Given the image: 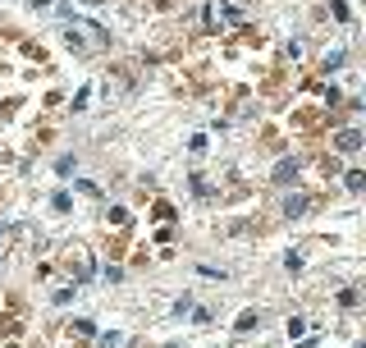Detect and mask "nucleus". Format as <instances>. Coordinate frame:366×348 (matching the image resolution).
<instances>
[{
  "instance_id": "obj_1",
  "label": "nucleus",
  "mask_w": 366,
  "mask_h": 348,
  "mask_svg": "<svg viewBox=\"0 0 366 348\" xmlns=\"http://www.w3.org/2000/svg\"><path fill=\"white\" fill-rule=\"evenodd\" d=\"M298 174H302V156H284V161H275V170H270V184L289 188V184H298Z\"/></svg>"
},
{
  "instance_id": "obj_2",
  "label": "nucleus",
  "mask_w": 366,
  "mask_h": 348,
  "mask_svg": "<svg viewBox=\"0 0 366 348\" xmlns=\"http://www.w3.org/2000/svg\"><path fill=\"white\" fill-rule=\"evenodd\" d=\"M362 129H353V124H348V129H334V138H330V152H344V156H357L362 152Z\"/></svg>"
},
{
  "instance_id": "obj_3",
  "label": "nucleus",
  "mask_w": 366,
  "mask_h": 348,
  "mask_svg": "<svg viewBox=\"0 0 366 348\" xmlns=\"http://www.w3.org/2000/svg\"><path fill=\"white\" fill-rule=\"evenodd\" d=\"M65 335L74 339V344H92V335H97V321H92V316H78V321H69V326H65Z\"/></svg>"
},
{
  "instance_id": "obj_4",
  "label": "nucleus",
  "mask_w": 366,
  "mask_h": 348,
  "mask_svg": "<svg viewBox=\"0 0 366 348\" xmlns=\"http://www.w3.org/2000/svg\"><path fill=\"white\" fill-rule=\"evenodd\" d=\"M279 211H284V220H302V216L311 211V197H307V193H289Z\"/></svg>"
},
{
  "instance_id": "obj_5",
  "label": "nucleus",
  "mask_w": 366,
  "mask_h": 348,
  "mask_svg": "<svg viewBox=\"0 0 366 348\" xmlns=\"http://www.w3.org/2000/svg\"><path fill=\"white\" fill-rule=\"evenodd\" d=\"M261 326H266V316L256 312V307H247V312L238 316V321H233V335H238V339H247L252 330H261Z\"/></svg>"
},
{
  "instance_id": "obj_6",
  "label": "nucleus",
  "mask_w": 366,
  "mask_h": 348,
  "mask_svg": "<svg viewBox=\"0 0 366 348\" xmlns=\"http://www.w3.org/2000/svg\"><path fill=\"white\" fill-rule=\"evenodd\" d=\"M92 344H97V348H124L128 339H124V330H97V335H92Z\"/></svg>"
},
{
  "instance_id": "obj_7",
  "label": "nucleus",
  "mask_w": 366,
  "mask_h": 348,
  "mask_svg": "<svg viewBox=\"0 0 366 348\" xmlns=\"http://www.w3.org/2000/svg\"><path fill=\"white\" fill-rule=\"evenodd\" d=\"M334 303H339V312H357V307H362V294L348 284V289H339V298H334Z\"/></svg>"
},
{
  "instance_id": "obj_8",
  "label": "nucleus",
  "mask_w": 366,
  "mask_h": 348,
  "mask_svg": "<svg viewBox=\"0 0 366 348\" xmlns=\"http://www.w3.org/2000/svg\"><path fill=\"white\" fill-rule=\"evenodd\" d=\"M51 211H56V216H69V211H74V193H65V188L51 193Z\"/></svg>"
},
{
  "instance_id": "obj_9",
  "label": "nucleus",
  "mask_w": 366,
  "mask_h": 348,
  "mask_svg": "<svg viewBox=\"0 0 366 348\" xmlns=\"http://www.w3.org/2000/svg\"><path fill=\"white\" fill-rule=\"evenodd\" d=\"M74 298H78V284H60L56 294H51V303H56V307H69Z\"/></svg>"
},
{
  "instance_id": "obj_10",
  "label": "nucleus",
  "mask_w": 366,
  "mask_h": 348,
  "mask_svg": "<svg viewBox=\"0 0 366 348\" xmlns=\"http://www.w3.org/2000/svg\"><path fill=\"white\" fill-rule=\"evenodd\" d=\"M188 188H192V197H211V193H215L206 174H192V179H188Z\"/></svg>"
},
{
  "instance_id": "obj_11",
  "label": "nucleus",
  "mask_w": 366,
  "mask_h": 348,
  "mask_svg": "<svg viewBox=\"0 0 366 348\" xmlns=\"http://www.w3.org/2000/svg\"><path fill=\"white\" fill-rule=\"evenodd\" d=\"M74 170H78V156H74V152H69V156H60V161H56V174H60V179H69Z\"/></svg>"
},
{
  "instance_id": "obj_12",
  "label": "nucleus",
  "mask_w": 366,
  "mask_h": 348,
  "mask_svg": "<svg viewBox=\"0 0 366 348\" xmlns=\"http://www.w3.org/2000/svg\"><path fill=\"white\" fill-rule=\"evenodd\" d=\"M106 220H110V229H128V211H124V207H110Z\"/></svg>"
},
{
  "instance_id": "obj_13",
  "label": "nucleus",
  "mask_w": 366,
  "mask_h": 348,
  "mask_svg": "<svg viewBox=\"0 0 366 348\" xmlns=\"http://www.w3.org/2000/svg\"><path fill=\"white\" fill-rule=\"evenodd\" d=\"M330 14L339 23H353V10H348V0H330Z\"/></svg>"
},
{
  "instance_id": "obj_14",
  "label": "nucleus",
  "mask_w": 366,
  "mask_h": 348,
  "mask_svg": "<svg viewBox=\"0 0 366 348\" xmlns=\"http://www.w3.org/2000/svg\"><path fill=\"white\" fill-rule=\"evenodd\" d=\"M362 184H366L362 170H348V174H344V188H348V193H362Z\"/></svg>"
},
{
  "instance_id": "obj_15",
  "label": "nucleus",
  "mask_w": 366,
  "mask_h": 348,
  "mask_svg": "<svg viewBox=\"0 0 366 348\" xmlns=\"http://www.w3.org/2000/svg\"><path fill=\"white\" fill-rule=\"evenodd\" d=\"M302 266H307V261H302V252H284V271H289V275H298Z\"/></svg>"
},
{
  "instance_id": "obj_16",
  "label": "nucleus",
  "mask_w": 366,
  "mask_h": 348,
  "mask_svg": "<svg viewBox=\"0 0 366 348\" xmlns=\"http://www.w3.org/2000/svg\"><path fill=\"white\" fill-rule=\"evenodd\" d=\"M220 19L224 23H243V5H220Z\"/></svg>"
},
{
  "instance_id": "obj_17",
  "label": "nucleus",
  "mask_w": 366,
  "mask_h": 348,
  "mask_svg": "<svg viewBox=\"0 0 366 348\" xmlns=\"http://www.w3.org/2000/svg\"><path fill=\"white\" fill-rule=\"evenodd\" d=\"M284 330H289V339H302V335H307V321H302V316H289V326H284Z\"/></svg>"
},
{
  "instance_id": "obj_18",
  "label": "nucleus",
  "mask_w": 366,
  "mask_h": 348,
  "mask_svg": "<svg viewBox=\"0 0 366 348\" xmlns=\"http://www.w3.org/2000/svg\"><path fill=\"white\" fill-rule=\"evenodd\" d=\"M344 65H348L344 51H330V55H325V74H330V69H344Z\"/></svg>"
},
{
  "instance_id": "obj_19",
  "label": "nucleus",
  "mask_w": 366,
  "mask_h": 348,
  "mask_svg": "<svg viewBox=\"0 0 366 348\" xmlns=\"http://www.w3.org/2000/svg\"><path fill=\"white\" fill-rule=\"evenodd\" d=\"M74 188H78V193H88V197H101V184H92V179H78Z\"/></svg>"
},
{
  "instance_id": "obj_20",
  "label": "nucleus",
  "mask_w": 366,
  "mask_h": 348,
  "mask_svg": "<svg viewBox=\"0 0 366 348\" xmlns=\"http://www.w3.org/2000/svg\"><path fill=\"white\" fill-rule=\"evenodd\" d=\"M197 275H206V280H224V271H220V266H206V261L197 266Z\"/></svg>"
},
{
  "instance_id": "obj_21",
  "label": "nucleus",
  "mask_w": 366,
  "mask_h": 348,
  "mask_svg": "<svg viewBox=\"0 0 366 348\" xmlns=\"http://www.w3.org/2000/svg\"><path fill=\"white\" fill-rule=\"evenodd\" d=\"M101 280H106V284H119L124 271H119V266H106V271H101Z\"/></svg>"
},
{
  "instance_id": "obj_22",
  "label": "nucleus",
  "mask_w": 366,
  "mask_h": 348,
  "mask_svg": "<svg viewBox=\"0 0 366 348\" xmlns=\"http://www.w3.org/2000/svg\"><path fill=\"white\" fill-rule=\"evenodd\" d=\"M156 220H174V207L169 202H156Z\"/></svg>"
},
{
  "instance_id": "obj_23",
  "label": "nucleus",
  "mask_w": 366,
  "mask_h": 348,
  "mask_svg": "<svg viewBox=\"0 0 366 348\" xmlns=\"http://www.w3.org/2000/svg\"><path fill=\"white\" fill-rule=\"evenodd\" d=\"M169 312H174V316H188V312H192V298H178V303L169 307Z\"/></svg>"
},
{
  "instance_id": "obj_24",
  "label": "nucleus",
  "mask_w": 366,
  "mask_h": 348,
  "mask_svg": "<svg viewBox=\"0 0 366 348\" xmlns=\"http://www.w3.org/2000/svg\"><path fill=\"white\" fill-rule=\"evenodd\" d=\"M28 5H33V10H46V5H51V0H28Z\"/></svg>"
},
{
  "instance_id": "obj_25",
  "label": "nucleus",
  "mask_w": 366,
  "mask_h": 348,
  "mask_svg": "<svg viewBox=\"0 0 366 348\" xmlns=\"http://www.w3.org/2000/svg\"><path fill=\"white\" fill-rule=\"evenodd\" d=\"M353 348H366V344H362V339H357V344H353Z\"/></svg>"
},
{
  "instance_id": "obj_26",
  "label": "nucleus",
  "mask_w": 366,
  "mask_h": 348,
  "mask_svg": "<svg viewBox=\"0 0 366 348\" xmlns=\"http://www.w3.org/2000/svg\"><path fill=\"white\" fill-rule=\"evenodd\" d=\"M165 348H183V344H165Z\"/></svg>"
},
{
  "instance_id": "obj_27",
  "label": "nucleus",
  "mask_w": 366,
  "mask_h": 348,
  "mask_svg": "<svg viewBox=\"0 0 366 348\" xmlns=\"http://www.w3.org/2000/svg\"><path fill=\"white\" fill-rule=\"evenodd\" d=\"M0 239H5V225H0Z\"/></svg>"
}]
</instances>
